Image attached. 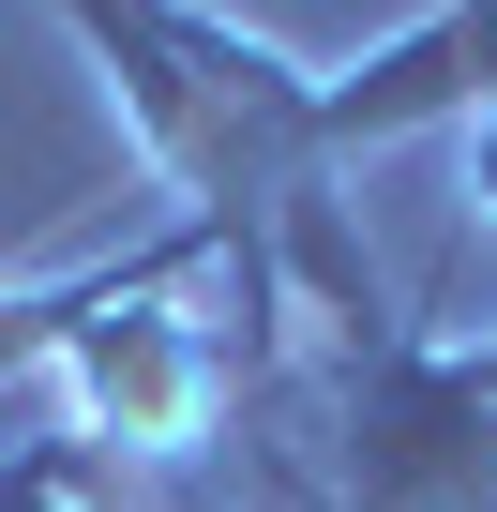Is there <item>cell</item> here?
I'll use <instances>...</instances> for the list:
<instances>
[{
	"instance_id": "cell-1",
	"label": "cell",
	"mask_w": 497,
	"mask_h": 512,
	"mask_svg": "<svg viewBox=\"0 0 497 512\" xmlns=\"http://www.w3.org/2000/svg\"><path fill=\"white\" fill-rule=\"evenodd\" d=\"M46 16L91 46L121 136L151 151V196L196 211L241 272V317H257V362L287 377V302H272V226L302 196H332V151H317V76L332 61H287L272 31L211 16V0H46Z\"/></svg>"
},
{
	"instance_id": "cell-2",
	"label": "cell",
	"mask_w": 497,
	"mask_h": 512,
	"mask_svg": "<svg viewBox=\"0 0 497 512\" xmlns=\"http://www.w3.org/2000/svg\"><path fill=\"white\" fill-rule=\"evenodd\" d=\"M196 272H226V241L181 211V241H166V272H136L106 317H76L61 332V407H76V437L106 452V467H181L196 437H211V392H226V332L196 317Z\"/></svg>"
},
{
	"instance_id": "cell-3",
	"label": "cell",
	"mask_w": 497,
	"mask_h": 512,
	"mask_svg": "<svg viewBox=\"0 0 497 512\" xmlns=\"http://www.w3.org/2000/svg\"><path fill=\"white\" fill-rule=\"evenodd\" d=\"M0 512H121V467L61 422V437H31V452H0Z\"/></svg>"
},
{
	"instance_id": "cell-4",
	"label": "cell",
	"mask_w": 497,
	"mask_h": 512,
	"mask_svg": "<svg viewBox=\"0 0 497 512\" xmlns=\"http://www.w3.org/2000/svg\"><path fill=\"white\" fill-rule=\"evenodd\" d=\"M452 151H467V226L497 241V76H482V106L452 121Z\"/></svg>"
},
{
	"instance_id": "cell-5",
	"label": "cell",
	"mask_w": 497,
	"mask_h": 512,
	"mask_svg": "<svg viewBox=\"0 0 497 512\" xmlns=\"http://www.w3.org/2000/svg\"><path fill=\"white\" fill-rule=\"evenodd\" d=\"M467 377H482V392H497V332H482V347H467Z\"/></svg>"
}]
</instances>
